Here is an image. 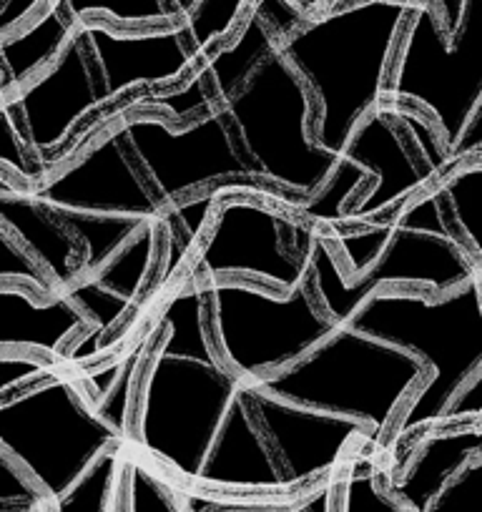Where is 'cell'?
<instances>
[{"mask_svg": "<svg viewBox=\"0 0 482 512\" xmlns=\"http://www.w3.org/2000/svg\"><path fill=\"white\" fill-rule=\"evenodd\" d=\"M78 23L48 6L18 31L0 36V98L13 96L53 66Z\"/></svg>", "mask_w": 482, "mask_h": 512, "instance_id": "cell-19", "label": "cell"}, {"mask_svg": "<svg viewBox=\"0 0 482 512\" xmlns=\"http://www.w3.org/2000/svg\"><path fill=\"white\" fill-rule=\"evenodd\" d=\"M48 502L46 492L31 480L16 460L0 452V512L31 510Z\"/></svg>", "mask_w": 482, "mask_h": 512, "instance_id": "cell-29", "label": "cell"}, {"mask_svg": "<svg viewBox=\"0 0 482 512\" xmlns=\"http://www.w3.org/2000/svg\"><path fill=\"white\" fill-rule=\"evenodd\" d=\"M427 512H482V455L452 477Z\"/></svg>", "mask_w": 482, "mask_h": 512, "instance_id": "cell-28", "label": "cell"}, {"mask_svg": "<svg viewBox=\"0 0 482 512\" xmlns=\"http://www.w3.org/2000/svg\"><path fill=\"white\" fill-rule=\"evenodd\" d=\"M470 161H482V98L480 103H477L472 118L467 121L457 146L450 151V159H447V174L455 171L457 166L470 164Z\"/></svg>", "mask_w": 482, "mask_h": 512, "instance_id": "cell-31", "label": "cell"}, {"mask_svg": "<svg viewBox=\"0 0 482 512\" xmlns=\"http://www.w3.org/2000/svg\"><path fill=\"white\" fill-rule=\"evenodd\" d=\"M385 467L372 455H357L339 475V512H407L390 495Z\"/></svg>", "mask_w": 482, "mask_h": 512, "instance_id": "cell-25", "label": "cell"}, {"mask_svg": "<svg viewBox=\"0 0 482 512\" xmlns=\"http://www.w3.org/2000/svg\"><path fill=\"white\" fill-rule=\"evenodd\" d=\"M121 512H186L181 482L171 480L154 460L131 447L121 475Z\"/></svg>", "mask_w": 482, "mask_h": 512, "instance_id": "cell-22", "label": "cell"}, {"mask_svg": "<svg viewBox=\"0 0 482 512\" xmlns=\"http://www.w3.org/2000/svg\"><path fill=\"white\" fill-rule=\"evenodd\" d=\"M0 287H23L38 299H53L61 294L51 274L33 259L8 231L0 229Z\"/></svg>", "mask_w": 482, "mask_h": 512, "instance_id": "cell-26", "label": "cell"}, {"mask_svg": "<svg viewBox=\"0 0 482 512\" xmlns=\"http://www.w3.org/2000/svg\"><path fill=\"white\" fill-rule=\"evenodd\" d=\"M480 277L442 211L435 189L375 224L322 231L309 259V284L319 309L347 324L385 289L442 297Z\"/></svg>", "mask_w": 482, "mask_h": 512, "instance_id": "cell-2", "label": "cell"}, {"mask_svg": "<svg viewBox=\"0 0 482 512\" xmlns=\"http://www.w3.org/2000/svg\"><path fill=\"white\" fill-rule=\"evenodd\" d=\"M480 274H482V272H480Z\"/></svg>", "mask_w": 482, "mask_h": 512, "instance_id": "cell-35", "label": "cell"}, {"mask_svg": "<svg viewBox=\"0 0 482 512\" xmlns=\"http://www.w3.org/2000/svg\"><path fill=\"white\" fill-rule=\"evenodd\" d=\"M216 113L257 181L312 199L337 166V156L314 141L317 106L282 48L269 53Z\"/></svg>", "mask_w": 482, "mask_h": 512, "instance_id": "cell-7", "label": "cell"}, {"mask_svg": "<svg viewBox=\"0 0 482 512\" xmlns=\"http://www.w3.org/2000/svg\"><path fill=\"white\" fill-rule=\"evenodd\" d=\"M78 36L106 106L179 86L201 61L181 26L116 31L106 21H81Z\"/></svg>", "mask_w": 482, "mask_h": 512, "instance_id": "cell-15", "label": "cell"}, {"mask_svg": "<svg viewBox=\"0 0 482 512\" xmlns=\"http://www.w3.org/2000/svg\"><path fill=\"white\" fill-rule=\"evenodd\" d=\"M83 332L88 319L63 292L38 299L23 287H0V354H38L66 364L68 347Z\"/></svg>", "mask_w": 482, "mask_h": 512, "instance_id": "cell-16", "label": "cell"}, {"mask_svg": "<svg viewBox=\"0 0 482 512\" xmlns=\"http://www.w3.org/2000/svg\"><path fill=\"white\" fill-rule=\"evenodd\" d=\"M71 23L106 21L116 31H149L179 26L166 0H51Z\"/></svg>", "mask_w": 482, "mask_h": 512, "instance_id": "cell-21", "label": "cell"}, {"mask_svg": "<svg viewBox=\"0 0 482 512\" xmlns=\"http://www.w3.org/2000/svg\"><path fill=\"white\" fill-rule=\"evenodd\" d=\"M339 475L317 482L304 492L302 500L289 505H244L191 485H181V497L186 512H339Z\"/></svg>", "mask_w": 482, "mask_h": 512, "instance_id": "cell-24", "label": "cell"}, {"mask_svg": "<svg viewBox=\"0 0 482 512\" xmlns=\"http://www.w3.org/2000/svg\"><path fill=\"white\" fill-rule=\"evenodd\" d=\"M116 139L161 209L216 186H249L264 201L294 216L309 201L254 179L236 154L219 113L201 116L186 126H174L164 116H124L116 123Z\"/></svg>", "mask_w": 482, "mask_h": 512, "instance_id": "cell-11", "label": "cell"}, {"mask_svg": "<svg viewBox=\"0 0 482 512\" xmlns=\"http://www.w3.org/2000/svg\"><path fill=\"white\" fill-rule=\"evenodd\" d=\"M447 146L415 106L385 103L354 128L327 184L299 219L322 231H349L395 214L447 176Z\"/></svg>", "mask_w": 482, "mask_h": 512, "instance_id": "cell-5", "label": "cell"}, {"mask_svg": "<svg viewBox=\"0 0 482 512\" xmlns=\"http://www.w3.org/2000/svg\"><path fill=\"white\" fill-rule=\"evenodd\" d=\"M0 229L8 231L43 269L51 274L56 287L66 289L81 277L86 249L81 241L43 209L23 189L0 179Z\"/></svg>", "mask_w": 482, "mask_h": 512, "instance_id": "cell-18", "label": "cell"}, {"mask_svg": "<svg viewBox=\"0 0 482 512\" xmlns=\"http://www.w3.org/2000/svg\"><path fill=\"white\" fill-rule=\"evenodd\" d=\"M422 0H349L279 41L317 106L314 141L339 156L354 128L385 106L402 36Z\"/></svg>", "mask_w": 482, "mask_h": 512, "instance_id": "cell-3", "label": "cell"}, {"mask_svg": "<svg viewBox=\"0 0 482 512\" xmlns=\"http://www.w3.org/2000/svg\"><path fill=\"white\" fill-rule=\"evenodd\" d=\"M319 229L247 186H224L209 231L186 277L249 279L279 292H294L309 279V259Z\"/></svg>", "mask_w": 482, "mask_h": 512, "instance_id": "cell-12", "label": "cell"}, {"mask_svg": "<svg viewBox=\"0 0 482 512\" xmlns=\"http://www.w3.org/2000/svg\"><path fill=\"white\" fill-rule=\"evenodd\" d=\"M116 445H134L108 425L76 369L0 400V452L16 460L51 502L71 492Z\"/></svg>", "mask_w": 482, "mask_h": 512, "instance_id": "cell-9", "label": "cell"}, {"mask_svg": "<svg viewBox=\"0 0 482 512\" xmlns=\"http://www.w3.org/2000/svg\"><path fill=\"white\" fill-rule=\"evenodd\" d=\"M16 512H51V500L43 502V505L38 507H31V510H16Z\"/></svg>", "mask_w": 482, "mask_h": 512, "instance_id": "cell-34", "label": "cell"}, {"mask_svg": "<svg viewBox=\"0 0 482 512\" xmlns=\"http://www.w3.org/2000/svg\"><path fill=\"white\" fill-rule=\"evenodd\" d=\"M475 422H482V369L462 387L460 395L452 400V405L432 430H450V427H465Z\"/></svg>", "mask_w": 482, "mask_h": 512, "instance_id": "cell-30", "label": "cell"}, {"mask_svg": "<svg viewBox=\"0 0 482 512\" xmlns=\"http://www.w3.org/2000/svg\"><path fill=\"white\" fill-rule=\"evenodd\" d=\"M432 6L440 13L442 28H445V36H452L457 28L462 13V0H432Z\"/></svg>", "mask_w": 482, "mask_h": 512, "instance_id": "cell-33", "label": "cell"}, {"mask_svg": "<svg viewBox=\"0 0 482 512\" xmlns=\"http://www.w3.org/2000/svg\"><path fill=\"white\" fill-rule=\"evenodd\" d=\"M442 211L482 272V161L457 166L435 186Z\"/></svg>", "mask_w": 482, "mask_h": 512, "instance_id": "cell-20", "label": "cell"}, {"mask_svg": "<svg viewBox=\"0 0 482 512\" xmlns=\"http://www.w3.org/2000/svg\"><path fill=\"white\" fill-rule=\"evenodd\" d=\"M43 209L83 219H121L151 224L164 219L146 181L116 139V123L106 128L78 159L53 171L41 186L26 191Z\"/></svg>", "mask_w": 482, "mask_h": 512, "instance_id": "cell-14", "label": "cell"}, {"mask_svg": "<svg viewBox=\"0 0 482 512\" xmlns=\"http://www.w3.org/2000/svg\"><path fill=\"white\" fill-rule=\"evenodd\" d=\"M134 447L181 485L221 495H287L249 412L244 382L221 362L204 294L186 277L151 317L136 390Z\"/></svg>", "mask_w": 482, "mask_h": 512, "instance_id": "cell-1", "label": "cell"}, {"mask_svg": "<svg viewBox=\"0 0 482 512\" xmlns=\"http://www.w3.org/2000/svg\"><path fill=\"white\" fill-rule=\"evenodd\" d=\"M199 287L216 354L244 384L289 369L339 327L319 309L309 279L287 294L249 279H209Z\"/></svg>", "mask_w": 482, "mask_h": 512, "instance_id": "cell-8", "label": "cell"}, {"mask_svg": "<svg viewBox=\"0 0 482 512\" xmlns=\"http://www.w3.org/2000/svg\"><path fill=\"white\" fill-rule=\"evenodd\" d=\"M482 455V422L450 430H432L407 455V462L385 482L407 512H427L452 477Z\"/></svg>", "mask_w": 482, "mask_h": 512, "instance_id": "cell-17", "label": "cell"}, {"mask_svg": "<svg viewBox=\"0 0 482 512\" xmlns=\"http://www.w3.org/2000/svg\"><path fill=\"white\" fill-rule=\"evenodd\" d=\"M482 98V0H462L452 36H445L432 0L412 13L392 68L390 106H415L435 123L447 156Z\"/></svg>", "mask_w": 482, "mask_h": 512, "instance_id": "cell-10", "label": "cell"}, {"mask_svg": "<svg viewBox=\"0 0 482 512\" xmlns=\"http://www.w3.org/2000/svg\"><path fill=\"white\" fill-rule=\"evenodd\" d=\"M131 447L116 445L103 452L71 492L51 502V512H121V475Z\"/></svg>", "mask_w": 482, "mask_h": 512, "instance_id": "cell-23", "label": "cell"}, {"mask_svg": "<svg viewBox=\"0 0 482 512\" xmlns=\"http://www.w3.org/2000/svg\"><path fill=\"white\" fill-rule=\"evenodd\" d=\"M425 379L427 367L410 352L339 324L307 357L254 387L365 425L385 455L397 420Z\"/></svg>", "mask_w": 482, "mask_h": 512, "instance_id": "cell-6", "label": "cell"}, {"mask_svg": "<svg viewBox=\"0 0 482 512\" xmlns=\"http://www.w3.org/2000/svg\"><path fill=\"white\" fill-rule=\"evenodd\" d=\"M48 6L51 0H0V36L23 28Z\"/></svg>", "mask_w": 482, "mask_h": 512, "instance_id": "cell-32", "label": "cell"}, {"mask_svg": "<svg viewBox=\"0 0 482 512\" xmlns=\"http://www.w3.org/2000/svg\"><path fill=\"white\" fill-rule=\"evenodd\" d=\"M347 324L405 349L427 367L425 384L400 415L387 445L385 472L395 475L415 442L440 422L482 369V274L442 297L385 289Z\"/></svg>", "mask_w": 482, "mask_h": 512, "instance_id": "cell-4", "label": "cell"}, {"mask_svg": "<svg viewBox=\"0 0 482 512\" xmlns=\"http://www.w3.org/2000/svg\"><path fill=\"white\" fill-rule=\"evenodd\" d=\"M249 412L289 487H309L339 475L352 455H380L372 432L347 417L294 405L244 384Z\"/></svg>", "mask_w": 482, "mask_h": 512, "instance_id": "cell-13", "label": "cell"}, {"mask_svg": "<svg viewBox=\"0 0 482 512\" xmlns=\"http://www.w3.org/2000/svg\"><path fill=\"white\" fill-rule=\"evenodd\" d=\"M68 372V367L58 359L38 357V354H0V400L26 392L31 387L56 379Z\"/></svg>", "mask_w": 482, "mask_h": 512, "instance_id": "cell-27", "label": "cell"}]
</instances>
